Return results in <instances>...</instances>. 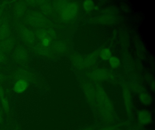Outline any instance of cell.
<instances>
[{"mask_svg":"<svg viewBox=\"0 0 155 130\" xmlns=\"http://www.w3.org/2000/svg\"><path fill=\"white\" fill-rule=\"evenodd\" d=\"M95 108L103 122L111 123L114 121L113 104L101 85H97L95 88Z\"/></svg>","mask_w":155,"mask_h":130,"instance_id":"1","label":"cell"},{"mask_svg":"<svg viewBox=\"0 0 155 130\" xmlns=\"http://www.w3.org/2000/svg\"><path fill=\"white\" fill-rule=\"evenodd\" d=\"M78 6L76 4H67L63 8L62 11V17L65 20H69L73 19L78 12Z\"/></svg>","mask_w":155,"mask_h":130,"instance_id":"2","label":"cell"},{"mask_svg":"<svg viewBox=\"0 0 155 130\" xmlns=\"http://www.w3.org/2000/svg\"><path fill=\"white\" fill-rule=\"evenodd\" d=\"M123 87L124 104H125L128 115L129 116H130L131 114L132 106L131 95H130L128 87L127 85H124Z\"/></svg>","mask_w":155,"mask_h":130,"instance_id":"3","label":"cell"},{"mask_svg":"<svg viewBox=\"0 0 155 130\" xmlns=\"http://www.w3.org/2000/svg\"><path fill=\"white\" fill-rule=\"evenodd\" d=\"M92 87L91 85L87 83L84 85L83 87L85 94L90 104L93 108H95V89Z\"/></svg>","mask_w":155,"mask_h":130,"instance_id":"4","label":"cell"},{"mask_svg":"<svg viewBox=\"0 0 155 130\" xmlns=\"http://www.w3.org/2000/svg\"><path fill=\"white\" fill-rule=\"evenodd\" d=\"M137 118L139 123L142 125H147L151 122L152 120L151 115L147 110H141L138 111Z\"/></svg>","mask_w":155,"mask_h":130,"instance_id":"5","label":"cell"},{"mask_svg":"<svg viewBox=\"0 0 155 130\" xmlns=\"http://www.w3.org/2000/svg\"><path fill=\"white\" fill-rule=\"evenodd\" d=\"M28 82L24 79H19L15 83L13 87V90L18 94H21L26 91L28 88Z\"/></svg>","mask_w":155,"mask_h":130,"instance_id":"6","label":"cell"},{"mask_svg":"<svg viewBox=\"0 0 155 130\" xmlns=\"http://www.w3.org/2000/svg\"><path fill=\"white\" fill-rule=\"evenodd\" d=\"M79 60L78 61H76L75 63H77L78 67H84L86 66H89L91 63L94 62V58L92 56H89L88 57H79L78 58Z\"/></svg>","mask_w":155,"mask_h":130,"instance_id":"7","label":"cell"},{"mask_svg":"<svg viewBox=\"0 0 155 130\" xmlns=\"http://www.w3.org/2000/svg\"><path fill=\"white\" fill-rule=\"evenodd\" d=\"M108 76H110L108 75V73L102 70H99L92 72L91 75L92 79L95 80H104Z\"/></svg>","mask_w":155,"mask_h":130,"instance_id":"8","label":"cell"},{"mask_svg":"<svg viewBox=\"0 0 155 130\" xmlns=\"http://www.w3.org/2000/svg\"><path fill=\"white\" fill-rule=\"evenodd\" d=\"M139 99L140 103L145 105H148L151 103V97L148 93L143 91L140 92V94Z\"/></svg>","mask_w":155,"mask_h":130,"instance_id":"9","label":"cell"},{"mask_svg":"<svg viewBox=\"0 0 155 130\" xmlns=\"http://www.w3.org/2000/svg\"><path fill=\"white\" fill-rule=\"evenodd\" d=\"M100 55L101 58L103 60H108L111 57L112 54L109 49L104 48L101 50Z\"/></svg>","mask_w":155,"mask_h":130,"instance_id":"10","label":"cell"},{"mask_svg":"<svg viewBox=\"0 0 155 130\" xmlns=\"http://www.w3.org/2000/svg\"><path fill=\"white\" fill-rule=\"evenodd\" d=\"M109 64L112 68H117L120 65V61L118 58L116 57H111L109 59Z\"/></svg>","mask_w":155,"mask_h":130,"instance_id":"11","label":"cell"},{"mask_svg":"<svg viewBox=\"0 0 155 130\" xmlns=\"http://www.w3.org/2000/svg\"><path fill=\"white\" fill-rule=\"evenodd\" d=\"M83 6L87 11H91L94 8V3L91 1H87L84 2Z\"/></svg>","mask_w":155,"mask_h":130,"instance_id":"12","label":"cell"},{"mask_svg":"<svg viewBox=\"0 0 155 130\" xmlns=\"http://www.w3.org/2000/svg\"><path fill=\"white\" fill-rule=\"evenodd\" d=\"M117 127L116 125H108L104 126L98 130H117Z\"/></svg>","mask_w":155,"mask_h":130,"instance_id":"13","label":"cell"},{"mask_svg":"<svg viewBox=\"0 0 155 130\" xmlns=\"http://www.w3.org/2000/svg\"><path fill=\"white\" fill-rule=\"evenodd\" d=\"M2 104L4 109L6 111H8L9 109V105L8 103V101L3 98L2 100Z\"/></svg>","mask_w":155,"mask_h":130,"instance_id":"14","label":"cell"},{"mask_svg":"<svg viewBox=\"0 0 155 130\" xmlns=\"http://www.w3.org/2000/svg\"><path fill=\"white\" fill-rule=\"evenodd\" d=\"M50 43V41L48 38H45L42 40V44L44 46H48Z\"/></svg>","mask_w":155,"mask_h":130,"instance_id":"15","label":"cell"},{"mask_svg":"<svg viewBox=\"0 0 155 130\" xmlns=\"http://www.w3.org/2000/svg\"><path fill=\"white\" fill-rule=\"evenodd\" d=\"M81 130H93V129L91 127H88V128H84V129H82Z\"/></svg>","mask_w":155,"mask_h":130,"instance_id":"16","label":"cell"},{"mask_svg":"<svg viewBox=\"0 0 155 130\" xmlns=\"http://www.w3.org/2000/svg\"><path fill=\"white\" fill-rule=\"evenodd\" d=\"M2 119V118L1 115H0V121H1Z\"/></svg>","mask_w":155,"mask_h":130,"instance_id":"17","label":"cell"}]
</instances>
